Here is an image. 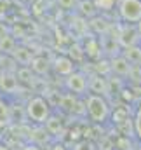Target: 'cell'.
Returning a JSON list of instances; mask_svg holds the SVG:
<instances>
[{
  "mask_svg": "<svg viewBox=\"0 0 141 150\" xmlns=\"http://www.w3.org/2000/svg\"><path fill=\"white\" fill-rule=\"evenodd\" d=\"M85 113L91 122L94 124H105L106 120L111 117V108L108 105L103 94H94L91 93L85 98Z\"/></svg>",
  "mask_w": 141,
  "mask_h": 150,
  "instance_id": "6da1fadb",
  "label": "cell"
},
{
  "mask_svg": "<svg viewBox=\"0 0 141 150\" xmlns=\"http://www.w3.org/2000/svg\"><path fill=\"white\" fill-rule=\"evenodd\" d=\"M26 115L35 124L47 122L51 117V107L42 96H33V98H30V101L26 105Z\"/></svg>",
  "mask_w": 141,
  "mask_h": 150,
  "instance_id": "7a4b0ae2",
  "label": "cell"
},
{
  "mask_svg": "<svg viewBox=\"0 0 141 150\" xmlns=\"http://www.w3.org/2000/svg\"><path fill=\"white\" fill-rule=\"evenodd\" d=\"M118 14L125 23H141V0H120Z\"/></svg>",
  "mask_w": 141,
  "mask_h": 150,
  "instance_id": "3957f363",
  "label": "cell"
},
{
  "mask_svg": "<svg viewBox=\"0 0 141 150\" xmlns=\"http://www.w3.org/2000/svg\"><path fill=\"white\" fill-rule=\"evenodd\" d=\"M66 87L73 94H84L89 89V77H85L82 72H73L66 77Z\"/></svg>",
  "mask_w": 141,
  "mask_h": 150,
  "instance_id": "277c9868",
  "label": "cell"
},
{
  "mask_svg": "<svg viewBox=\"0 0 141 150\" xmlns=\"http://www.w3.org/2000/svg\"><path fill=\"white\" fill-rule=\"evenodd\" d=\"M54 70L58 72L59 75H65V77H68L75 72V63H73V59L68 58V56H58L56 59H54Z\"/></svg>",
  "mask_w": 141,
  "mask_h": 150,
  "instance_id": "5b68a950",
  "label": "cell"
},
{
  "mask_svg": "<svg viewBox=\"0 0 141 150\" xmlns=\"http://www.w3.org/2000/svg\"><path fill=\"white\" fill-rule=\"evenodd\" d=\"M89 91L94 94H105L108 93V80L103 75H94L89 79Z\"/></svg>",
  "mask_w": 141,
  "mask_h": 150,
  "instance_id": "8992f818",
  "label": "cell"
},
{
  "mask_svg": "<svg viewBox=\"0 0 141 150\" xmlns=\"http://www.w3.org/2000/svg\"><path fill=\"white\" fill-rule=\"evenodd\" d=\"M111 70L117 75H120V77H125V75L131 74V63H129V59L118 56V58H115L111 61Z\"/></svg>",
  "mask_w": 141,
  "mask_h": 150,
  "instance_id": "52a82bcc",
  "label": "cell"
},
{
  "mask_svg": "<svg viewBox=\"0 0 141 150\" xmlns=\"http://www.w3.org/2000/svg\"><path fill=\"white\" fill-rule=\"evenodd\" d=\"M14 58H16V61H19L21 65H28V63H32L33 61V52L30 51V49H25V47H16L14 49Z\"/></svg>",
  "mask_w": 141,
  "mask_h": 150,
  "instance_id": "ba28073f",
  "label": "cell"
},
{
  "mask_svg": "<svg viewBox=\"0 0 141 150\" xmlns=\"http://www.w3.org/2000/svg\"><path fill=\"white\" fill-rule=\"evenodd\" d=\"M30 65H32V70H33L35 74H40V75L45 74V72L49 70V63H47V59L42 58V56H35Z\"/></svg>",
  "mask_w": 141,
  "mask_h": 150,
  "instance_id": "9c48e42d",
  "label": "cell"
},
{
  "mask_svg": "<svg viewBox=\"0 0 141 150\" xmlns=\"http://www.w3.org/2000/svg\"><path fill=\"white\" fill-rule=\"evenodd\" d=\"M111 119H113L115 124H124V122L131 120V119H129V112H127V108H124V107L115 108V112H111Z\"/></svg>",
  "mask_w": 141,
  "mask_h": 150,
  "instance_id": "30bf717a",
  "label": "cell"
},
{
  "mask_svg": "<svg viewBox=\"0 0 141 150\" xmlns=\"http://www.w3.org/2000/svg\"><path fill=\"white\" fill-rule=\"evenodd\" d=\"M133 129H134L136 138L141 142V101L138 103L136 112H134V117H133Z\"/></svg>",
  "mask_w": 141,
  "mask_h": 150,
  "instance_id": "8fae6325",
  "label": "cell"
},
{
  "mask_svg": "<svg viewBox=\"0 0 141 150\" xmlns=\"http://www.w3.org/2000/svg\"><path fill=\"white\" fill-rule=\"evenodd\" d=\"M16 79H18V82L30 84V82H32V79H33V75H32V67H30V68H26V67L19 68V70L16 72Z\"/></svg>",
  "mask_w": 141,
  "mask_h": 150,
  "instance_id": "7c38bea8",
  "label": "cell"
},
{
  "mask_svg": "<svg viewBox=\"0 0 141 150\" xmlns=\"http://www.w3.org/2000/svg\"><path fill=\"white\" fill-rule=\"evenodd\" d=\"M75 150H96V147L89 140H80V142L75 143Z\"/></svg>",
  "mask_w": 141,
  "mask_h": 150,
  "instance_id": "4fadbf2b",
  "label": "cell"
},
{
  "mask_svg": "<svg viewBox=\"0 0 141 150\" xmlns=\"http://www.w3.org/2000/svg\"><path fill=\"white\" fill-rule=\"evenodd\" d=\"M58 2H59V5H61L63 9H70V7L75 5V2H77V0H58Z\"/></svg>",
  "mask_w": 141,
  "mask_h": 150,
  "instance_id": "5bb4252c",
  "label": "cell"
},
{
  "mask_svg": "<svg viewBox=\"0 0 141 150\" xmlns=\"http://www.w3.org/2000/svg\"><path fill=\"white\" fill-rule=\"evenodd\" d=\"M51 150H66L65 149V145H61V143H56V145H52V149Z\"/></svg>",
  "mask_w": 141,
  "mask_h": 150,
  "instance_id": "9a60e30c",
  "label": "cell"
},
{
  "mask_svg": "<svg viewBox=\"0 0 141 150\" xmlns=\"http://www.w3.org/2000/svg\"><path fill=\"white\" fill-rule=\"evenodd\" d=\"M4 75H5V74L2 72V67H0V84H2V80H4Z\"/></svg>",
  "mask_w": 141,
  "mask_h": 150,
  "instance_id": "2e32d148",
  "label": "cell"
},
{
  "mask_svg": "<svg viewBox=\"0 0 141 150\" xmlns=\"http://www.w3.org/2000/svg\"><path fill=\"white\" fill-rule=\"evenodd\" d=\"M0 150H9V147H5L4 143H0Z\"/></svg>",
  "mask_w": 141,
  "mask_h": 150,
  "instance_id": "e0dca14e",
  "label": "cell"
}]
</instances>
